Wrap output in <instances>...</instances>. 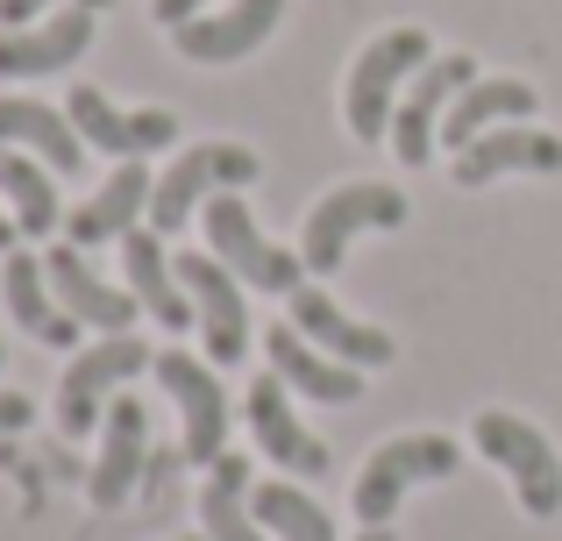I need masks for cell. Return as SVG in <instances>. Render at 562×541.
Segmentation results:
<instances>
[{
	"label": "cell",
	"mask_w": 562,
	"mask_h": 541,
	"mask_svg": "<svg viewBox=\"0 0 562 541\" xmlns=\"http://www.w3.org/2000/svg\"><path fill=\"white\" fill-rule=\"evenodd\" d=\"M427 57H435V43H427L420 22H398V29H384V36L363 43L357 65H349V79H342L349 136H357V143H384V136H392V108H398V93L413 86V71H420Z\"/></svg>",
	"instance_id": "obj_1"
},
{
	"label": "cell",
	"mask_w": 562,
	"mask_h": 541,
	"mask_svg": "<svg viewBox=\"0 0 562 541\" xmlns=\"http://www.w3.org/2000/svg\"><path fill=\"white\" fill-rule=\"evenodd\" d=\"M470 449H477L492 471H506V485H513V499H520L527 520L562 514V457L535 420L506 414V406H484V414L470 420Z\"/></svg>",
	"instance_id": "obj_2"
},
{
	"label": "cell",
	"mask_w": 562,
	"mask_h": 541,
	"mask_svg": "<svg viewBox=\"0 0 562 541\" xmlns=\"http://www.w3.org/2000/svg\"><path fill=\"white\" fill-rule=\"evenodd\" d=\"M406 193L398 185H378V179H357V185H335V193L314 200V214H306L300 228V264L306 278H335L349 257V243L371 236V228H406Z\"/></svg>",
	"instance_id": "obj_3"
},
{
	"label": "cell",
	"mask_w": 562,
	"mask_h": 541,
	"mask_svg": "<svg viewBox=\"0 0 562 541\" xmlns=\"http://www.w3.org/2000/svg\"><path fill=\"white\" fill-rule=\"evenodd\" d=\"M257 171L263 165H257V150H249V143H192V150L171 157V171H157V185H150V222H143V228H157V236L171 243L214 193H243Z\"/></svg>",
	"instance_id": "obj_4"
},
{
	"label": "cell",
	"mask_w": 562,
	"mask_h": 541,
	"mask_svg": "<svg viewBox=\"0 0 562 541\" xmlns=\"http://www.w3.org/2000/svg\"><path fill=\"white\" fill-rule=\"evenodd\" d=\"M456 463H463V449H456L449 435H392V442H378L371 463L357 471L349 506H357L363 528H392L398 499H406L413 485H441V477H456Z\"/></svg>",
	"instance_id": "obj_5"
},
{
	"label": "cell",
	"mask_w": 562,
	"mask_h": 541,
	"mask_svg": "<svg viewBox=\"0 0 562 541\" xmlns=\"http://www.w3.org/2000/svg\"><path fill=\"white\" fill-rule=\"evenodd\" d=\"M150 363H157V349L136 342V335H100L93 349H79V357L65 363V377H57V428L93 435L100 420H108V406L122 399V385L143 377Z\"/></svg>",
	"instance_id": "obj_6"
},
{
	"label": "cell",
	"mask_w": 562,
	"mask_h": 541,
	"mask_svg": "<svg viewBox=\"0 0 562 541\" xmlns=\"http://www.w3.org/2000/svg\"><path fill=\"white\" fill-rule=\"evenodd\" d=\"M200 228H206V250H214L221 264L243 278L249 292H278V300H292V292L306 285L300 250H278V243L263 236L257 222H249L243 193H214V200L200 207Z\"/></svg>",
	"instance_id": "obj_7"
},
{
	"label": "cell",
	"mask_w": 562,
	"mask_h": 541,
	"mask_svg": "<svg viewBox=\"0 0 562 541\" xmlns=\"http://www.w3.org/2000/svg\"><path fill=\"white\" fill-rule=\"evenodd\" d=\"M470 79H484L470 50H441V57H427V65L413 71V86L398 93V108H392V136H384V143H392V157H398L406 171H420L427 157H435L441 122H449L456 93H463Z\"/></svg>",
	"instance_id": "obj_8"
},
{
	"label": "cell",
	"mask_w": 562,
	"mask_h": 541,
	"mask_svg": "<svg viewBox=\"0 0 562 541\" xmlns=\"http://www.w3.org/2000/svg\"><path fill=\"white\" fill-rule=\"evenodd\" d=\"M150 371L165 385V399L179 406L186 463H221L228 457V385H221V371L206 357H192V349H157Z\"/></svg>",
	"instance_id": "obj_9"
},
{
	"label": "cell",
	"mask_w": 562,
	"mask_h": 541,
	"mask_svg": "<svg viewBox=\"0 0 562 541\" xmlns=\"http://www.w3.org/2000/svg\"><path fill=\"white\" fill-rule=\"evenodd\" d=\"M179 285L192 300V328H200V342H206V363H243L249 357V306H243L249 285L221 264L214 250H186Z\"/></svg>",
	"instance_id": "obj_10"
},
{
	"label": "cell",
	"mask_w": 562,
	"mask_h": 541,
	"mask_svg": "<svg viewBox=\"0 0 562 541\" xmlns=\"http://www.w3.org/2000/svg\"><path fill=\"white\" fill-rule=\"evenodd\" d=\"M65 114H71V128H79L86 150H108L114 165L150 157V150H171V143H179V114H171V108H114L100 86H71Z\"/></svg>",
	"instance_id": "obj_11"
},
{
	"label": "cell",
	"mask_w": 562,
	"mask_h": 541,
	"mask_svg": "<svg viewBox=\"0 0 562 541\" xmlns=\"http://www.w3.org/2000/svg\"><path fill=\"white\" fill-rule=\"evenodd\" d=\"M243 420H249V435H257V449L285 477H328V449H321V435H306V420L292 414V385L278 371H263L257 385L243 392Z\"/></svg>",
	"instance_id": "obj_12"
},
{
	"label": "cell",
	"mask_w": 562,
	"mask_h": 541,
	"mask_svg": "<svg viewBox=\"0 0 562 541\" xmlns=\"http://www.w3.org/2000/svg\"><path fill=\"white\" fill-rule=\"evenodd\" d=\"M278 22H285V0H228L214 14L179 22L171 43H179V57H192V65H243L249 50H263L278 36Z\"/></svg>",
	"instance_id": "obj_13"
},
{
	"label": "cell",
	"mask_w": 562,
	"mask_h": 541,
	"mask_svg": "<svg viewBox=\"0 0 562 541\" xmlns=\"http://www.w3.org/2000/svg\"><path fill=\"white\" fill-rule=\"evenodd\" d=\"M43 271H50L57 306H65V314L79 320V328L128 335V320L143 314V306H136V292H128V285H108V278L86 264V250H79V243H50V250H43Z\"/></svg>",
	"instance_id": "obj_14"
},
{
	"label": "cell",
	"mask_w": 562,
	"mask_h": 541,
	"mask_svg": "<svg viewBox=\"0 0 562 541\" xmlns=\"http://www.w3.org/2000/svg\"><path fill=\"white\" fill-rule=\"evenodd\" d=\"M285 320L314 349L357 363V371H384V363H398V342H392V335L371 328V320H357V314H342V306H335L321 285H300V292H292V300H285Z\"/></svg>",
	"instance_id": "obj_15"
},
{
	"label": "cell",
	"mask_w": 562,
	"mask_h": 541,
	"mask_svg": "<svg viewBox=\"0 0 562 541\" xmlns=\"http://www.w3.org/2000/svg\"><path fill=\"white\" fill-rule=\"evenodd\" d=\"M143 463H150V414H143V399H114L108 420H100V457L93 471H86V499L100 506V514H114V506L136 492Z\"/></svg>",
	"instance_id": "obj_16"
},
{
	"label": "cell",
	"mask_w": 562,
	"mask_h": 541,
	"mask_svg": "<svg viewBox=\"0 0 562 541\" xmlns=\"http://www.w3.org/2000/svg\"><path fill=\"white\" fill-rule=\"evenodd\" d=\"M93 50V8H57L29 29H0V79H50Z\"/></svg>",
	"instance_id": "obj_17"
},
{
	"label": "cell",
	"mask_w": 562,
	"mask_h": 541,
	"mask_svg": "<svg viewBox=\"0 0 562 541\" xmlns=\"http://www.w3.org/2000/svg\"><path fill=\"white\" fill-rule=\"evenodd\" d=\"M150 171H143V157H128V165H114V179H100L93 193L79 200V207L65 214V243H79V250H100V243H122L128 228L150 222Z\"/></svg>",
	"instance_id": "obj_18"
},
{
	"label": "cell",
	"mask_w": 562,
	"mask_h": 541,
	"mask_svg": "<svg viewBox=\"0 0 562 541\" xmlns=\"http://www.w3.org/2000/svg\"><path fill=\"white\" fill-rule=\"evenodd\" d=\"M506 171L555 179L562 171V136H549V128H535V122H506V128H492V136H477L470 150H456V185H463V193L506 179Z\"/></svg>",
	"instance_id": "obj_19"
},
{
	"label": "cell",
	"mask_w": 562,
	"mask_h": 541,
	"mask_svg": "<svg viewBox=\"0 0 562 541\" xmlns=\"http://www.w3.org/2000/svg\"><path fill=\"white\" fill-rule=\"evenodd\" d=\"M263 357H271V371L285 377L300 399H321V406H357L363 399V371L342 357H328V349H314L292 320H278L271 335H263Z\"/></svg>",
	"instance_id": "obj_20"
},
{
	"label": "cell",
	"mask_w": 562,
	"mask_h": 541,
	"mask_svg": "<svg viewBox=\"0 0 562 541\" xmlns=\"http://www.w3.org/2000/svg\"><path fill=\"white\" fill-rule=\"evenodd\" d=\"M122 278H128L136 306L157 320V328H171V335L192 328V300H186V285H179V257L165 250L157 228H128V236H122Z\"/></svg>",
	"instance_id": "obj_21"
},
{
	"label": "cell",
	"mask_w": 562,
	"mask_h": 541,
	"mask_svg": "<svg viewBox=\"0 0 562 541\" xmlns=\"http://www.w3.org/2000/svg\"><path fill=\"white\" fill-rule=\"evenodd\" d=\"M0 300H8L14 328H22L29 342H43V349H71V342H79V320L57 306L43 257H29V250H8V257H0Z\"/></svg>",
	"instance_id": "obj_22"
},
{
	"label": "cell",
	"mask_w": 562,
	"mask_h": 541,
	"mask_svg": "<svg viewBox=\"0 0 562 541\" xmlns=\"http://www.w3.org/2000/svg\"><path fill=\"white\" fill-rule=\"evenodd\" d=\"M0 143H8V150H29V157H43V165H50L57 179L86 171V143H79V128H71V114L43 108V100L0 93Z\"/></svg>",
	"instance_id": "obj_23"
},
{
	"label": "cell",
	"mask_w": 562,
	"mask_h": 541,
	"mask_svg": "<svg viewBox=\"0 0 562 541\" xmlns=\"http://www.w3.org/2000/svg\"><path fill=\"white\" fill-rule=\"evenodd\" d=\"M535 108H541V93L527 79H470L463 93H456L449 122H441V143H449V157H456V150H470L477 136H492V128L527 122Z\"/></svg>",
	"instance_id": "obj_24"
},
{
	"label": "cell",
	"mask_w": 562,
	"mask_h": 541,
	"mask_svg": "<svg viewBox=\"0 0 562 541\" xmlns=\"http://www.w3.org/2000/svg\"><path fill=\"white\" fill-rule=\"evenodd\" d=\"M249 457H221L206 463V485H200V534L206 541H271L249 506Z\"/></svg>",
	"instance_id": "obj_25"
},
{
	"label": "cell",
	"mask_w": 562,
	"mask_h": 541,
	"mask_svg": "<svg viewBox=\"0 0 562 541\" xmlns=\"http://www.w3.org/2000/svg\"><path fill=\"white\" fill-rule=\"evenodd\" d=\"M0 200H8V214H14L22 236H36V243L57 236V171L43 165V157L0 143Z\"/></svg>",
	"instance_id": "obj_26"
},
{
	"label": "cell",
	"mask_w": 562,
	"mask_h": 541,
	"mask_svg": "<svg viewBox=\"0 0 562 541\" xmlns=\"http://www.w3.org/2000/svg\"><path fill=\"white\" fill-rule=\"evenodd\" d=\"M249 506H257V520H263V534H271V541H342V534H335V520H328V506H321L314 492L285 485V477L257 485V492H249Z\"/></svg>",
	"instance_id": "obj_27"
},
{
	"label": "cell",
	"mask_w": 562,
	"mask_h": 541,
	"mask_svg": "<svg viewBox=\"0 0 562 541\" xmlns=\"http://www.w3.org/2000/svg\"><path fill=\"white\" fill-rule=\"evenodd\" d=\"M57 8H114V0H0V29H29V22H43V14H57Z\"/></svg>",
	"instance_id": "obj_28"
},
{
	"label": "cell",
	"mask_w": 562,
	"mask_h": 541,
	"mask_svg": "<svg viewBox=\"0 0 562 541\" xmlns=\"http://www.w3.org/2000/svg\"><path fill=\"white\" fill-rule=\"evenodd\" d=\"M29 420H36V399H29V392H0V442H8V435H22Z\"/></svg>",
	"instance_id": "obj_29"
},
{
	"label": "cell",
	"mask_w": 562,
	"mask_h": 541,
	"mask_svg": "<svg viewBox=\"0 0 562 541\" xmlns=\"http://www.w3.org/2000/svg\"><path fill=\"white\" fill-rule=\"evenodd\" d=\"M192 14H206V0H150V22H165V29L192 22Z\"/></svg>",
	"instance_id": "obj_30"
},
{
	"label": "cell",
	"mask_w": 562,
	"mask_h": 541,
	"mask_svg": "<svg viewBox=\"0 0 562 541\" xmlns=\"http://www.w3.org/2000/svg\"><path fill=\"white\" fill-rule=\"evenodd\" d=\"M14 236H22V228H14V214H0V257L14 250Z\"/></svg>",
	"instance_id": "obj_31"
},
{
	"label": "cell",
	"mask_w": 562,
	"mask_h": 541,
	"mask_svg": "<svg viewBox=\"0 0 562 541\" xmlns=\"http://www.w3.org/2000/svg\"><path fill=\"white\" fill-rule=\"evenodd\" d=\"M357 541H398V534H392V528H363Z\"/></svg>",
	"instance_id": "obj_32"
},
{
	"label": "cell",
	"mask_w": 562,
	"mask_h": 541,
	"mask_svg": "<svg viewBox=\"0 0 562 541\" xmlns=\"http://www.w3.org/2000/svg\"><path fill=\"white\" fill-rule=\"evenodd\" d=\"M0 363H8V342H0Z\"/></svg>",
	"instance_id": "obj_33"
},
{
	"label": "cell",
	"mask_w": 562,
	"mask_h": 541,
	"mask_svg": "<svg viewBox=\"0 0 562 541\" xmlns=\"http://www.w3.org/2000/svg\"><path fill=\"white\" fill-rule=\"evenodd\" d=\"M186 541H206V534H186Z\"/></svg>",
	"instance_id": "obj_34"
}]
</instances>
